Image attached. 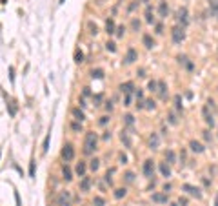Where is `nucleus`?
Wrapping results in <instances>:
<instances>
[{"instance_id": "nucleus-1", "label": "nucleus", "mask_w": 218, "mask_h": 206, "mask_svg": "<svg viewBox=\"0 0 218 206\" xmlns=\"http://www.w3.org/2000/svg\"><path fill=\"white\" fill-rule=\"evenodd\" d=\"M96 142H98L96 135H94L93 131H87L85 133V141H84V152L87 153V155H91L96 150Z\"/></svg>"}, {"instance_id": "nucleus-2", "label": "nucleus", "mask_w": 218, "mask_h": 206, "mask_svg": "<svg viewBox=\"0 0 218 206\" xmlns=\"http://www.w3.org/2000/svg\"><path fill=\"white\" fill-rule=\"evenodd\" d=\"M60 155H62V159L65 161V163H69V161H73L75 159V148H73V144H65L62 148V152H60Z\"/></svg>"}, {"instance_id": "nucleus-3", "label": "nucleus", "mask_w": 218, "mask_h": 206, "mask_svg": "<svg viewBox=\"0 0 218 206\" xmlns=\"http://www.w3.org/2000/svg\"><path fill=\"white\" fill-rule=\"evenodd\" d=\"M55 201H56V206H71V193L69 192H60Z\"/></svg>"}, {"instance_id": "nucleus-4", "label": "nucleus", "mask_w": 218, "mask_h": 206, "mask_svg": "<svg viewBox=\"0 0 218 206\" xmlns=\"http://www.w3.org/2000/svg\"><path fill=\"white\" fill-rule=\"evenodd\" d=\"M171 35H173V42L175 44H182L184 42V38H186V31H184V28H180V26L173 28Z\"/></svg>"}, {"instance_id": "nucleus-5", "label": "nucleus", "mask_w": 218, "mask_h": 206, "mask_svg": "<svg viewBox=\"0 0 218 206\" xmlns=\"http://www.w3.org/2000/svg\"><path fill=\"white\" fill-rule=\"evenodd\" d=\"M182 190H184V192H187L189 195L196 197V199H202V192H200V188H196V186H193V184H184V186H182Z\"/></svg>"}, {"instance_id": "nucleus-6", "label": "nucleus", "mask_w": 218, "mask_h": 206, "mask_svg": "<svg viewBox=\"0 0 218 206\" xmlns=\"http://www.w3.org/2000/svg\"><path fill=\"white\" fill-rule=\"evenodd\" d=\"M153 173H155V164H153L151 159H147L144 163V175L145 177H153Z\"/></svg>"}, {"instance_id": "nucleus-7", "label": "nucleus", "mask_w": 218, "mask_h": 206, "mask_svg": "<svg viewBox=\"0 0 218 206\" xmlns=\"http://www.w3.org/2000/svg\"><path fill=\"white\" fill-rule=\"evenodd\" d=\"M124 60H125V64H133L135 60H138V53H136L133 48H129V49H127V55H125Z\"/></svg>"}, {"instance_id": "nucleus-8", "label": "nucleus", "mask_w": 218, "mask_h": 206, "mask_svg": "<svg viewBox=\"0 0 218 206\" xmlns=\"http://www.w3.org/2000/svg\"><path fill=\"white\" fill-rule=\"evenodd\" d=\"M178 22L182 24V28H186L187 26V22H189V18H187V9L186 8H182V9H178Z\"/></svg>"}, {"instance_id": "nucleus-9", "label": "nucleus", "mask_w": 218, "mask_h": 206, "mask_svg": "<svg viewBox=\"0 0 218 206\" xmlns=\"http://www.w3.org/2000/svg\"><path fill=\"white\" fill-rule=\"evenodd\" d=\"M189 148H191V152H195V153H204L206 152V148H204L198 141H189Z\"/></svg>"}, {"instance_id": "nucleus-10", "label": "nucleus", "mask_w": 218, "mask_h": 206, "mask_svg": "<svg viewBox=\"0 0 218 206\" xmlns=\"http://www.w3.org/2000/svg\"><path fill=\"white\" fill-rule=\"evenodd\" d=\"M202 113H204V120H206V122H207L209 126L213 128V126H215V119H213V115L209 113V106H204V109H202Z\"/></svg>"}, {"instance_id": "nucleus-11", "label": "nucleus", "mask_w": 218, "mask_h": 206, "mask_svg": "<svg viewBox=\"0 0 218 206\" xmlns=\"http://www.w3.org/2000/svg\"><path fill=\"white\" fill-rule=\"evenodd\" d=\"M158 89H156V91H158V95H160V98H166L167 97V86H166V82H162V80H160V82H158Z\"/></svg>"}, {"instance_id": "nucleus-12", "label": "nucleus", "mask_w": 218, "mask_h": 206, "mask_svg": "<svg viewBox=\"0 0 218 206\" xmlns=\"http://www.w3.org/2000/svg\"><path fill=\"white\" fill-rule=\"evenodd\" d=\"M85 170H87V164L85 163H80L76 164V168H75V172H76V175H80V177H85Z\"/></svg>"}, {"instance_id": "nucleus-13", "label": "nucleus", "mask_w": 218, "mask_h": 206, "mask_svg": "<svg viewBox=\"0 0 218 206\" xmlns=\"http://www.w3.org/2000/svg\"><path fill=\"white\" fill-rule=\"evenodd\" d=\"M153 203H167V193H153Z\"/></svg>"}, {"instance_id": "nucleus-14", "label": "nucleus", "mask_w": 218, "mask_h": 206, "mask_svg": "<svg viewBox=\"0 0 218 206\" xmlns=\"http://www.w3.org/2000/svg\"><path fill=\"white\" fill-rule=\"evenodd\" d=\"M158 13H160V17H162V18H166V17H167V13H169V8H167L166 2H160V6H158Z\"/></svg>"}, {"instance_id": "nucleus-15", "label": "nucleus", "mask_w": 218, "mask_h": 206, "mask_svg": "<svg viewBox=\"0 0 218 206\" xmlns=\"http://www.w3.org/2000/svg\"><path fill=\"white\" fill-rule=\"evenodd\" d=\"M135 89V86H133V82H125V84H122L120 86V91H124L125 95H131V91Z\"/></svg>"}, {"instance_id": "nucleus-16", "label": "nucleus", "mask_w": 218, "mask_h": 206, "mask_svg": "<svg viewBox=\"0 0 218 206\" xmlns=\"http://www.w3.org/2000/svg\"><path fill=\"white\" fill-rule=\"evenodd\" d=\"M158 144H160V139H158V135H156V133H153V135L149 137V146H151L153 150H156V148H158Z\"/></svg>"}, {"instance_id": "nucleus-17", "label": "nucleus", "mask_w": 218, "mask_h": 206, "mask_svg": "<svg viewBox=\"0 0 218 206\" xmlns=\"http://www.w3.org/2000/svg\"><path fill=\"white\" fill-rule=\"evenodd\" d=\"M73 115H75V119L78 120V122H82L84 119H85V115H84V111L82 109H78V108H73V111H71Z\"/></svg>"}, {"instance_id": "nucleus-18", "label": "nucleus", "mask_w": 218, "mask_h": 206, "mask_svg": "<svg viewBox=\"0 0 218 206\" xmlns=\"http://www.w3.org/2000/svg\"><path fill=\"white\" fill-rule=\"evenodd\" d=\"M91 188V181H89V177H82V183H80V190L82 192H87Z\"/></svg>"}, {"instance_id": "nucleus-19", "label": "nucleus", "mask_w": 218, "mask_h": 206, "mask_svg": "<svg viewBox=\"0 0 218 206\" xmlns=\"http://www.w3.org/2000/svg\"><path fill=\"white\" fill-rule=\"evenodd\" d=\"M105 31H107V35H113L114 33V20L113 18H107V22H105Z\"/></svg>"}, {"instance_id": "nucleus-20", "label": "nucleus", "mask_w": 218, "mask_h": 206, "mask_svg": "<svg viewBox=\"0 0 218 206\" xmlns=\"http://www.w3.org/2000/svg\"><path fill=\"white\" fill-rule=\"evenodd\" d=\"M158 168H160V172H162V175H164V177H171V168H169L166 163H160V166H158Z\"/></svg>"}, {"instance_id": "nucleus-21", "label": "nucleus", "mask_w": 218, "mask_h": 206, "mask_svg": "<svg viewBox=\"0 0 218 206\" xmlns=\"http://www.w3.org/2000/svg\"><path fill=\"white\" fill-rule=\"evenodd\" d=\"M142 40H144V46L147 48V49H151V48L155 46V40L151 38V35H144V38H142Z\"/></svg>"}, {"instance_id": "nucleus-22", "label": "nucleus", "mask_w": 218, "mask_h": 206, "mask_svg": "<svg viewBox=\"0 0 218 206\" xmlns=\"http://www.w3.org/2000/svg\"><path fill=\"white\" fill-rule=\"evenodd\" d=\"M209 6H211V15L218 18V0H211Z\"/></svg>"}, {"instance_id": "nucleus-23", "label": "nucleus", "mask_w": 218, "mask_h": 206, "mask_svg": "<svg viewBox=\"0 0 218 206\" xmlns=\"http://www.w3.org/2000/svg\"><path fill=\"white\" fill-rule=\"evenodd\" d=\"M62 175H64V179H65V181H71V179H73L69 166H65V164H64V168H62Z\"/></svg>"}, {"instance_id": "nucleus-24", "label": "nucleus", "mask_w": 218, "mask_h": 206, "mask_svg": "<svg viewBox=\"0 0 218 206\" xmlns=\"http://www.w3.org/2000/svg\"><path fill=\"white\" fill-rule=\"evenodd\" d=\"M91 77L93 78H104V69H93L91 71Z\"/></svg>"}, {"instance_id": "nucleus-25", "label": "nucleus", "mask_w": 218, "mask_h": 206, "mask_svg": "<svg viewBox=\"0 0 218 206\" xmlns=\"http://www.w3.org/2000/svg\"><path fill=\"white\" fill-rule=\"evenodd\" d=\"M120 139H122V142H124V144L127 146V148H131V139L127 137V133H125V131H122V135H120Z\"/></svg>"}, {"instance_id": "nucleus-26", "label": "nucleus", "mask_w": 218, "mask_h": 206, "mask_svg": "<svg viewBox=\"0 0 218 206\" xmlns=\"http://www.w3.org/2000/svg\"><path fill=\"white\" fill-rule=\"evenodd\" d=\"M145 20H147V24H153V22H155L153 13H151V8H147V9H145Z\"/></svg>"}, {"instance_id": "nucleus-27", "label": "nucleus", "mask_w": 218, "mask_h": 206, "mask_svg": "<svg viewBox=\"0 0 218 206\" xmlns=\"http://www.w3.org/2000/svg\"><path fill=\"white\" fill-rule=\"evenodd\" d=\"M114 197H116V199L125 197V188H116V190H114Z\"/></svg>"}, {"instance_id": "nucleus-28", "label": "nucleus", "mask_w": 218, "mask_h": 206, "mask_svg": "<svg viewBox=\"0 0 218 206\" xmlns=\"http://www.w3.org/2000/svg\"><path fill=\"white\" fill-rule=\"evenodd\" d=\"M89 168H91L93 172H96V170L100 168V161H98V159H93V161L89 163Z\"/></svg>"}, {"instance_id": "nucleus-29", "label": "nucleus", "mask_w": 218, "mask_h": 206, "mask_svg": "<svg viewBox=\"0 0 218 206\" xmlns=\"http://www.w3.org/2000/svg\"><path fill=\"white\" fill-rule=\"evenodd\" d=\"M75 62H78V64L84 62V53H82V51H78V49L75 51Z\"/></svg>"}, {"instance_id": "nucleus-30", "label": "nucleus", "mask_w": 218, "mask_h": 206, "mask_svg": "<svg viewBox=\"0 0 218 206\" xmlns=\"http://www.w3.org/2000/svg\"><path fill=\"white\" fill-rule=\"evenodd\" d=\"M87 26H89V33H91V35H96V33H98L96 24H93V22H87Z\"/></svg>"}, {"instance_id": "nucleus-31", "label": "nucleus", "mask_w": 218, "mask_h": 206, "mask_svg": "<svg viewBox=\"0 0 218 206\" xmlns=\"http://www.w3.org/2000/svg\"><path fill=\"white\" fill-rule=\"evenodd\" d=\"M105 49H107V51H111V53H114V51H116V44H114V42H107V44H105Z\"/></svg>"}, {"instance_id": "nucleus-32", "label": "nucleus", "mask_w": 218, "mask_h": 206, "mask_svg": "<svg viewBox=\"0 0 218 206\" xmlns=\"http://www.w3.org/2000/svg\"><path fill=\"white\" fill-rule=\"evenodd\" d=\"M125 181H127V183H133V181H135V173H133V172H125Z\"/></svg>"}, {"instance_id": "nucleus-33", "label": "nucleus", "mask_w": 218, "mask_h": 206, "mask_svg": "<svg viewBox=\"0 0 218 206\" xmlns=\"http://www.w3.org/2000/svg\"><path fill=\"white\" fill-rule=\"evenodd\" d=\"M175 106H177V109H182V97L180 95H175Z\"/></svg>"}, {"instance_id": "nucleus-34", "label": "nucleus", "mask_w": 218, "mask_h": 206, "mask_svg": "<svg viewBox=\"0 0 218 206\" xmlns=\"http://www.w3.org/2000/svg\"><path fill=\"white\" fill-rule=\"evenodd\" d=\"M166 159L169 161V163H175V152H171V150L166 152Z\"/></svg>"}, {"instance_id": "nucleus-35", "label": "nucleus", "mask_w": 218, "mask_h": 206, "mask_svg": "<svg viewBox=\"0 0 218 206\" xmlns=\"http://www.w3.org/2000/svg\"><path fill=\"white\" fill-rule=\"evenodd\" d=\"M49 139H51V135H47V137L44 139V148H42V150H44V153L49 150Z\"/></svg>"}, {"instance_id": "nucleus-36", "label": "nucleus", "mask_w": 218, "mask_h": 206, "mask_svg": "<svg viewBox=\"0 0 218 206\" xmlns=\"http://www.w3.org/2000/svg\"><path fill=\"white\" fill-rule=\"evenodd\" d=\"M71 128H73V131H82V122H73Z\"/></svg>"}, {"instance_id": "nucleus-37", "label": "nucleus", "mask_w": 218, "mask_h": 206, "mask_svg": "<svg viewBox=\"0 0 218 206\" xmlns=\"http://www.w3.org/2000/svg\"><path fill=\"white\" fill-rule=\"evenodd\" d=\"M93 204L94 206H104V199H102V197H94V199H93Z\"/></svg>"}, {"instance_id": "nucleus-38", "label": "nucleus", "mask_w": 218, "mask_h": 206, "mask_svg": "<svg viewBox=\"0 0 218 206\" xmlns=\"http://www.w3.org/2000/svg\"><path fill=\"white\" fill-rule=\"evenodd\" d=\"M124 122L127 124V126H131V124L135 122V119H133V115H125V117H124Z\"/></svg>"}, {"instance_id": "nucleus-39", "label": "nucleus", "mask_w": 218, "mask_h": 206, "mask_svg": "<svg viewBox=\"0 0 218 206\" xmlns=\"http://www.w3.org/2000/svg\"><path fill=\"white\" fill-rule=\"evenodd\" d=\"M144 104H145L144 108H147V109H155V100H145Z\"/></svg>"}, {"instance_id": "nucleus-40", "label": "nucleus", "mask_w": 218, "mask_h": 206, "mask_svg": "<svg viewBox=\"0 0 218 206\" xmlns=\"http://www.w3.org/2000/svg\"><path fill=\"white\" fill-rule=\"evenodd\" d=\"M124 31H125V29H124V26H118L114 33H116V37H124Z\"/></svg>"}, {"instance_id": "nucleus-41", "label": "nucleus", "mask_w": 218, "mask_h": 206, "mask_svg": "<svg viewBox=\"0 0 218 206\" xmlns=\"http://www.w3.org/2000/svg\"><path fill=\"white\" fill-rule=\"evenodd\" d=\"M169 122H171L173 126H175V124H178V119L175 117V113H169Z\"/></svg>"}, {"instance_id": "nucleus-42", "label": "nucleus", "mask_w": 218, "mask_h": 206, "mask_svg": "<svg viewBox=\"0 0 218 206\" xmlns=\"http://www.w3.org/2000/svg\"><path fill=\"white\" fill-rule=\"evenodd\" d=\"M131 28H133L135 31H138V29H140V22H138V20H136V18H135V20L131 22Z\"/></svg>"}, {"instance_id": "nucleus-43", "label": "nucleus", "mask_w": 218, "mask_h": 206, "mask_svg": "<svg viewBox=\"0 0 218 206\" xmlns=\"http://www.w3.org/2000/svg\"><path fill=\"white\" fill-rule=\"evenodd\" d=\"M156 86H158V82H155V80H151V82H149V91H156Z\"/></svg>"}, {"instance_id": "nucleus-44", "label": "nucleus", "mask_w": 218, "mask_h": 206, "mask_svg": "<svg viewBox=\"0 0 218 206\" xmlns=\"http://www.w3.org/2000/svg\"><path fill=\"white\" fill-rule=\"evenodd\" d=\"M9 113H11V115H15V113H17V108H15V102H9Z\"/></svg>"}, {"instance_id": "nucleus-45", "label": "nucleus", "mask_w": 218, "mask_h": 206, "mask_svg": "<svg viewBox=\"0 0 218 206\" xmlns=\"http://www.w3.org/2000/svg\"><path fill=\"white\" fill-rule=\"evenodd\" d=\"M107 122H109V117H100V124H102V126H105V124H107Z\"/></svg>"}, {"instance_id": "nucleus-46", "label": "nucleus", "mask_w": 218, "mask_h": 206, "mask_svg": "<svg viewBox=\"0 0 218 206\" xmlns=\"http://www.w3.org/2000/svg\"><path fill=\"white\" fill-rule=\"evenodd\" d=\"M131 104V95H125V98H124V106H129Z\"/></svg>"}, {"instance_id": "nucleus-47", "label": "nucleus", "mask_w": 218, "mask_h": 206, "mask_svg": "<svg viewBox=\"0 0 218 206\" xmlns=\"http://www.w3.org/2000/svg\"><path fill=\"white\" fill-rule=\"evenodd\" d=\"M178 204H180V206H187V199H186V197H180Z\"/></svg>"}, {"instance_id": "nucleus-48", "label": "nucleus", "mask_w": 218, "mask_h": 206, "mask_svg": "<svg viewBox=\"0 0 218 206\" xmlns=\"http://www.w3.org/2000/svg\"><path fill=\"white\" fill-rule=\"evenodd\" d=\"M29 175H31V177L35 175V163H31V164H29Z\"/></svg>"}, {"instance_id": "nucleus-49", "label": "nucleus", "mask_w": 218, "mask_h": 206, "mask_svg": "<svg viewBox=\"0 0 218 206\" xmlns=\"http://www.w3.org/2000/svg\"><path fill=\"white\" fill-rule=\"evenodd\" d=\"M135 97L136 98H142V89H136V91H135Z\"/></svg>"}, {"instance_id": "nucleus-50", "label": "nucleus", "mask_w": 218, "mask_h": 206, "mask_svg": "<svg viewBox=\"0 0 218 206\" xmlns=\"http://www.w3.org/2000/svg\"><path fill=\"white\" fill-rule=\"evenodd\" d=\"M136 108H138V109H144V102H142V100H138V102H136Z\"/></svg>"}, {"instance_id": "nucleus-51", "label": "nucleus", "mask_w": 218, "mask_h": 206, "mask_svg": "<svg viewBox=\"0 0 218 206\" xmlns=\"http://www.w3.org/2000/svg\"><path fill=\"white\" fill-rule=\"evenodd\" d=\"M169 190H171V184H169V183H166V184H164V192H166V193H167Z\"/></svg>"}, {"instance_id": "nucleus-52", "label": "nucleus", "mask_w": 218, "mask_h": 206, "mask_svg": "<svg viewBox=\"0 0 218 206\" xmlns=\"http://www.w3.org/2000/svg\"><path fill=\"white\" fill-rule=\"evenodd\" d=\"M156 33H164V28H162V24H158V26H156Z\"/></svg>"}, {"instance_id": "nucleus-53", "label": "nucleus", "mask_w": 218, "mask_h": 206, "mask_svg": "<svg viewBox=\"0 0 218 206\" xmlns=\"http://www.w3.org/2000/svg\"><path fill=\"white\" fill-rule=\"evenodd\" d=\"M204 139H206V141H211V135H209V131H204Z\"/></svg>"}, {"instance_id": "nucleus-54", "label": "nucleus", "mask_w": 218, "mask_h": 206, "mask_svg": "<svg viewBox=\"0 0 218 206\" xmlns=\"http://www.w3.org/2000/svg\"><path fill=\"white\" fill-rule=\"evenodd\" d=\"M105 109H107V111H111V109H113V104H111V102H107V104H105Z\"/></svg>"}, {"instance_id": "nucleus-55", "label": "nucleus", "mask_w": 218, "mask_h": 206, "mask_svg": "<svg viewBox=\"0 0 218 206\" xmlns=\"http://www.w3.org/2000/svg\"><path fill=\"white\" fill-rule=\"evenodd\" d=\"M120 163H127V157H125L124 153H122V155H120Z\"/></svg>"}, {"instance_id": "nucleus-56", "label": "nucleus", "mask_w": 218, "mask_h": 206, "mask_svg": "<svg viewBox=\"0 0 218 206\" xmlns=\"http://www.w3.org/2000/svg\"><path fill=\"white\" fill-rule=\"evenodd\" d=\"M84 95H85V97H89V95H91V91H89V88H85V89H84Z\"/></svg>"}, {"instance_id": "nucleus-57", "label": "nucleus", "mask_w": 218, "mask_h": 206, "mask_svg": "<svg viewBox=\"0 0 218 206\" xmlns=\"http://www.w3.org/2000/svg\"><path fill=\"white\" fill-rule=\"evenodd\" d=\"M215 206H218V195H216V201H215Z\"/></svg>"}, {"instance_id": "nucleus-58", "label": "nucleus", "mask_w": 218, "mask_h": 206, "mask_svg": "<svg viewBox=\"0 0 218 206\" xmlns=\"http://www.w3.org/2000/svg\"><path fill=\"white\" fill-rule=\"evenodd\" d=\"M64 2H65V0H60V4H64Z\"/></svg>"}]
</instances>
